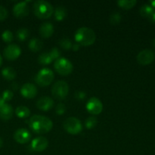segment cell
Returning <instances> with one entry per match:
<instances>
[{"label":"cell","instance_id":"cell-1","mask_svg":"<svg viewBox=\"0 0 155 155\" xmlns=\"http://www.w3.org/2000/svg\"><path fill=\"white\" fill-rule=\"evenodd\" d=\"M30 129L37 134H45L52 129L53 124L49 118L41 115L32 116L28 123Z\"/></svg>","mask_w":155,"mask_h":155},{"label":"cell","instance_id":"cell-2","mask_svg":"<svg viewBox=\"0 0 155 155\" xmlns=\"http://www.w3.org/2000/svg\"><path fill=\"white\" fill-rule=\"evenodd\" d=\"M75 41L80 45L89 46L95 42L96 36L92 29L88 27H81L75 33Z\"/></svg>","mask_w":155,"mask_h":155},{"label":"cell","instance_id":"cell-3","mask_svg":"<svg viewBox=\"0 0 155 155\" xmlns=\"http://www.w3.org/2000/svg\"><path fill=\"white\" fill-rule=\"evenodd\" d=\"M34 15L39 19H48L53 15L54 9L49 2L43 0L35 2L33 4Z\"/></svg>","mask_w":155,"mask_h":155},{"label":"cell","instance_id":"cell-4","mask_svg":"<svg viewBox=\"0 0 155 155\" xmlns=\"http://www.w3.org/2000/svg\"><path fill=\"white\" fill-rule=\"evenodd\" d=\"M54 68L61 76H68L73 71V64L69 60L64 58H60L54 61Z\"/></svg>","mask_w":155,"mask_h":155},{"label":"cell","instance_id":"cell-5","mask_svg":"<svg viewBox=\"0 0 155 155\" xmlns=\"http://www.w3.org/2000/svg\"><path fill=\"white\" fill-rule=\"evenodd\" d=\"M54 73L48 68H43L38 72L36 77V82L41 86H47L52 83L54 80Z\"/></svg>","mask_w":155,"mask_h":155},{"label":"cell","instance_id":"cell-6","mask_svg":"<svg viewBox=\"0 0 155 155\" xmlns=\"http://www.w3.org/2000/svg\"><path fill=\"white\" fill-rule=\"evenodd\" d=\"M69 87L66 82L58 81L51 88V94L58 100H63L68 96Z\"/></svg>","mask_w":155,"mask_h":155},{"label":"cell","instance_id":"cell-7","mask_svg":"<svg viewBox=\"0 0 155 155\" xmlns=\"http://www.w3.org/2000/svg\"><path fill=\"white\" fill-rule=\"evenodd\" d=\"M64 128L71 135L79 134L83 130V126L79 119L76 117H68L64 123Z\"/></svg>","mask_w":155,"mask_h":155},{"label":"cell","instance_id":"cell-8","mask_svg":"<svg viewBox=\"0 0 155 155\" xmlns=\"http://www.w3.org/2000/svg\"><path fill=\"white\" fill-rule=\"evenodd\" d=\"M154 58L155 53L154 51L151 49H145L140 51L136 57L138 63L141 65H143V66L148 65L152 63Z\"/></svg>","mask_w":155,"mask_h":155},{"label":"cell","instance_id":"cell-9","mask_svg":"<svg viewBox=\"0 0 155 155\" xmlns=\"http://www.w3.org/2000/svg\"><path fill=\"white\" fill-rule=\"evenodd\" d=\"M86 110L91 114L98 115L102 111L103 104L98 98L96 97H92L86 104Z\"/></svg>","mask_w":155,"mask_h":155},{"label":"cell","instance_id":"cell-10","mask_svg":"<svg viewBox=\"0 0 155 155\" xmlns=\"http://www.w3.org/2000/svg\"><path fill=\"white\" fill-rule=\"evenodd\" d=\"M21 50L18 45L11 44L5 48L3 51L5 58L8 61H15L21 55Z\"/></svg>","mask_w":155,"mask_h":155},{"label":"cell","instance_id":"cell-11","mask_svg":"<svg viewBox=\"0 0 155 155\" xmlns=\"http://www.w3.org/2000/svg\"><path fill=\"white\" fill-rule=\"evenodd\" d=\"M14 139L18 143L26 144L30 140L31 135H30V132L26 129H18L14 134Z\"/></svg>","mask_w":155,"mask_h":155},{"label":"cell","instance_id":"cell-12","mask_svg":"<svg viewBox=\"0 0 155 155\" xmlns=\"http://www.w3.org/2000/svg\"><path fill=\"white\" fill-rule=\"evenodd\" d=\"M21 94L23 97L27 99L33 98L37 94V89L32 83H25L21 89Z\"/></svg>","mask_w":155,"mask_h":155},{"label":"cell","instance_id":"cell-13","mask_svg":"<svg viewBox=\"0 0 155 155\" xmlns=\"http://www.w3.org/2000/svg\"><path fill=\"white\" fill-rule=\"evenodd\" d=\"M27 2H21L15 5L13 8V14L16 18H23L29 14V8Z\"/></svg>","mask_w":155,"mask_h":155},{"label":"cell","instance_id":"cell-14","mask_svg":"<svg viewBox=\"0 0 155 155\" xmlns=\"http://www.w3.org/2000/svg\"><path fill=\"white\" fill-rule=\"evenodd\" d=\"M48 142L45 137H37L32 141L31 148L33 151L36 152H42L47 148Z\"/></svg>","mask_w":155,"mask_h":155},{"label":"cell","instance_id":"cell-15","mask_svg":"<svg viewBox=\"0 0 155 155\" xmlns=\"http://www.w3.org/2000/svg\"><path fill=\"white\" fill-rule=\"evenodd\" d=\"M54 105V101L50 97H42L36 102V107L38 109L43 111H48L52 108Z\"/></svg>","mask_w":155,"mask_h":155},{"label":"cell","instance_id":"cell-16","mask_svg":"<svg viewBox=\"0 0 155 155\" xmlns=\"http://www.w3.org/2000/svg\"><path fill=\"white\" fill-rule=\"evenodd\" d=\"M54 33V27L49 22L43 23L39 27V35L44 39L51 37Z\"/></svg>","mask_w":155,"mask_h":155},{"label":"cell","instance_id":"cell-17","mask_svg":"<svg viewBox=\"0 0 155 155\" xmlns=\"http://www.w3.org/2000/svg\"><path fill=\"white\" fill-rule=\"evenodd\" d=\"M13 108L10 104L5 103L0 107V118L2 120H8L13 116Z\"/></svg>","mask_w":155,"mask_h":155},{"label":"cell","instance_id":"cell-18","mask_svg":"<svg viewBox=\"0 0 155 155\" xmlns=\"http://www.w3.org/2000/svg\"><path fill=\"white\" fill-rule=\"evenodd\" d=\"M29 48L33 52H37V51H40L42 49V46H43V43L42 41L39 39H36L33 38L29 42Z\"/></svg>","mask_w":155,"mask_h":155},{"label":"cell","instance_id":"cell-19","mask_svg":"<svg viewBox=\"0 0 155 155\" xmlns=\"http://www.w3.org/2000/svg\"><path fill=\"white\" fill-rule=\"evenodd\" d=\"M2 75L5 80H13L16 77L17 73L14 68H11V67H7L2 71Z\"/></svg>","mask_w":155,"mask_h":155},{"label":"cell","instance_id":"cell-20","mask_svg":"<svg viewBox=\"0 0 155 155\" xmlns=\"http://www.w3.org/2000/svg\"><path fill=\"white\" fill-rule=\"evenodd\" d=\"M140 15L144 18H149L151 15L155 12L154 8L151 5L145 4L143 5L142 7L140 8Z\"/></svg>","mask_w":155,"mask_h":155},{"label":"cell","instance_id":"cell-21","mask_svg":"<svg viewBox=\"0 0 155 155\" xmlns=\"http://www.w3.org/2000/svg\"><path fill=\"white\" fill-rule=\"evenodd\" d=\"M53 58L51 57V55L50 54L49 52H45L42 53V54L39 56L38 58V61L40 64L42 65H48L49 64H51L52 62Z\"/></svg>","mask_w":155,"mask_h":155},{"label":"cell","instance_id":"cell-22","mask_svg":"<svg viewBox=\"0 0 155 155\" xmlns=\"http://www.w3.org/2000/svg\"><path fill=\"white\" fill-rule=\"evenodd\" d=\"M15 114L19 118H27L30 116V111L25 106H19L15 110Z\"/></svg>","mask_w":155,"mask_h":155},{"label":"cell","instance_id":"cell-23","mask_svg":"<svg viewBox=\"0 0 155 155\" xmlns=\"http://www.w3.org/2000/svg\"><path fill=\"white\" fill-rule=\"evenodd\" d=\"M67 16V10L65 8L62 7V6H58L57 8L55 9L54 12V18L56 21H61L66 18Z\"/></svg>","mask_w":155,"mask_h":155},{"label":"cell","instance_id":"cell-24","mask_svg":"<svg viewBox=\"0 0 155 155\" xmlns=\"http://www.w3.org/2000/svg\"><path fill=\"white\" fill-rule=\"evenodd\" d=\"M136 3L137 2L136 0H120V1L117 2V5H119V7L126 9V10L131 9L132 8L136 5Z\"/></svg>","mask_w":155,"mask_h":155},{"label":"cell","instance_id":"cell-25","mask_svg":"<svg viewBox=\"0 0 155 155\" xmlns=\"http://www.w3.org/2000/svg\"><path fill=\"white\" fill-rule=\"evenodd\" d=\"M17 38L21 42H24V41L27 40V38L30 36V32H29L28 29L27 28H21L17 31Z\"/></svg>","mask_w":155,"mask_h":155},{"label":"cell","instance_id":"cell-26","mask_svg":"<svg viewBox=\"0 0 155 155\" xmlns=\"http://www.w3.org/2000/svg\"><path fill=\"white\" fill-rule=\"evenodd\" d=\"M58 44L63 49L70 50L72 48V42L68 38H62L58 41Z\"/></svg>","mask_w":155,"mask_h":155},{"label":"cell","instance_id":"cell-27","mask_svg":"<svg viewBox=\"0 0 155 155\" xmlns=\"http://www.w3.org/2000/svg\"><path fill=\"white\" fill-rule=\"evenodd\" d=\"M97 124V119L95 117H90L88 118L87 120L85 122V127H86V129L88 130H91V129H93L94 127L96 126Z\"/></svg>","mask_w":155,"mask_h":155},{"label":"cell","instance_id":"cell-28","mask_svg":"<svg viewBox=\"0 0 155 155\" xmlns=\"http://www.w3.org/2000/svg\"><path fill=\"white\" fill-rule=\"evenodd\" d=\"M2 39L6 43H9L13 40V34L10 30H5L2 34Z\"/></svg>","mask_w":155,"mask_h":155},{"label":"cell","instance_id":"cell-29","mask_svg":"<svg viewBox=\"0 0 155 155\" xmlns=\"http://www.w3.org/2000/svg\"><path fill=\"white\" fill-rule=\"evenodd\" d=\"M121 21V15L119 13H114L112 14L111 16L110 17V23L112 25H117L119 24Z\"/></svg>","mask_w":155,"mask_h":155},{"label":"cell","instance_id":"cell-30","mask_svg":"<svg viewBox=\"0 0 155 155\" xmlns=\"http://www.w3.org/2000/svg\"><path fill=\"white\" fill-rule=\"evenodd\" d=\"M13 92H12L11 90H8V89H7V90H5L4 92H3L2 93V99L4 100V101L5 102V101H10V100L12 99V98H13Z\"/></svg>","mask_w":155,"mask_h":155},{"label":"cell","instance_id":"cell-31","mask_svg":"<svg viewBox=\"0 0 155 155\" xmlns=\"http://www.w3.org/2000/svg\"><path fill=\"white\" fill-rule=\"evenodd\" d=\"M55 111L58 115L64 114L65 113V111H66V106L64 104H62V103H60V104H58L57 107H56Z\"/></svg>","mask_w":155,"mask_h":155},{"label":"cell","instance_id":"cell-32","mask_svg":"<svg viewBox=\"0 0 155 155\" xmlns=\"http://www.w3.org/2000/svg\"><path fill=\"white\" fill-rule=\"evenodd\" d=\"M8 13L7 9L2 5H0V21H5L7 18Z\"/></svg>","mask_w":155,"mask_h":155},{"label":"cell","instance_id":"cell-33","mask_svg":"<svg viewBox=\"0 0 155 155\" xmlns=\"http://www.w3.org/2000/svg\"><path fill=\"white\" fill-rule=\"evenodd\" d=\"M50 54L51 55V57H52L53 60H57V59L59 58V56H60V51L58 50V48H56V47H54V48H53L51 50V51H49Z\"/></svg>","mask_w":155,"mask_h":155},{"label":"cell","instance_id":"cell-34","mask_svg":"<svg viewBox=\"0 0 155 155\" xmlns=\"http://www.w3.org/2000/svg\"><path fill=\"white\" fill-rule=\"evenodd\" d=\"M86 96V95L84 92H81V91H80V92H78L76 93V98L79 100L85 99Z\"/></svg>","mask_w":155,"mask_h":155},{"label":"cell","instance_id":"cell-35","mask_svg":"<svg viewBox=\"0 0 155 155\" xmlns=\"http://www.w3.org/2000/svg\"><path fill=\"white\" fill-rule=\"evenodd\" d=\"M80 45H79L78 43H77V42H76L75 44H73L72 49L74 50V51H78V50L80 49Z\"/></svg>","mask_w":155,"mask_h":155},{"label":"cell","instance_id":"cell-36","mask_svg":"<svg viewBox=\"0 0 155 155\" xmlns=\"http://www.w3.org/2000/svg\"><path fill=\"white\" fill-rule=\"evenodd\" d=\"M148 19H149V21H151V23H154L155 24V12L149 17V18H148Z\"/></svg>","mask_w":155,"mask_h":155},{"label":"cell","instance_id":"cell-37","mask_svg":"<svg viewBox=\"0 0 155 155\" xmlns=\"http://www.w3.org/2000/svg\"><path fill=\"white\" fill-rule=\"evenodd\" d=\"M5 103V102L4 100L2 99V97H0V107H1V106H2Z\"/></svg>","mask_w":155,"mask_h":155},{"label":"cell","instance_id":"cell-38","mask_svg":"<svg viewBox=\"0 0 155 155\" xmlns=\"http://www.w3.org/2000/svg\"><path fill=\"white\" fill-rule=\"evenodd\" d=\"M12 88H13L14 90L17 89H18V84H17V83H13V84H12Z\"/></svg>","mask_w":155,"mask_h":155},{"label":"cell","instance_id":"cell-39","mask_svg":"<svg viewBox=\"0 0 155 155\" xmlns=\"http://www.w3.org/2000/svg\"><path fill=\"white\" fill-rule=\"evenodd\" d=\"M151 3V5L152 6L153 8H155V1H152V2H150Z\"/></svg>","mask_w":155,"mask_h":155},{"label":"cell","instance_id":"cell-40","mask_svg":"<svg viewBox=\"0 0 155 155\" xmlns=\"http://www.w3.org/2000/svg\"><path fill=\"white\" fill-rule=\"evenodd\" d=\"M3 145V140L2 138H0V148H2Z\"/></svg>","mask_w":155,"mask_h":155},{"label":"cell","instance_id":"cell-41","mask_svg":"<svg viewBox=\"0 0 155 155\" xmlns=\"http://www.w3.org/2000/svg\"><path fill=\"white\" fill-rule=\"evenodd\" d=\"M2 64V58L1 54H0V67H1Z\"/></svg>","mask_w":155,"mask_h":155},{"label":"cell","instance_id":"cell-42","mask_svg":"<svg viewBox=\"0 0 155 155\" xmlns=\"http://www.w3.org/2000/svg\"><path fill=\"white\" fill-rule=\"evenodd\" d=\"M153 45L155 47V39H154V41H153Z\"/></svg>","mask_w":155,"mask_h":155}]
</instances>
